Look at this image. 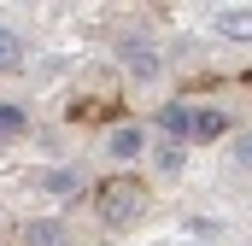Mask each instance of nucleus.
Wrapping results in <instances>:
<instances>
[{"label": "nucleus", "mask_w": 252, "mask_h": 246, "mask_svg": "<svg viewBox=\"0 0 252 246\" xmlns=\"http://www.w3.org/2000/svg\"><path fill=\"white\" fill-rule=\"evenodd\" d=\"M141 153H153V129H147V123H118V129L106 135V158H118V164H135Z\"/></svg>", "instance_id": "7ed1b4c3"}, {"label": "nucleus", "mask_w": 252, "mask_h": 246, "mask_svg": "<svg viewBox=\"0 0 252 246\" xmlns=\"http://www.w3.org/2000/svg\"><path fill=\"white\" fill-rule=\"evenodd\" d=\"M35 187H41V193H53V199H76V193H82V176H76L70 164H53V170H41V176H35Z\"/></svg>", "instance_id": "0eeeda50"}, {"label": "nucleus", "mask_w": 252, "mask_h": 246, "mask_svg": "<svg viewBox=\"0 0 252 246\" xmlns=\"http://www.w3.org/2000/svg\"><path fill=\"white\" fill-rule=\"evenodd\" d=\"M94 217H100L106 229H129V223L141 217V182H106L94 193Z\"/></svg>", "instance_id": "f257e3e1"}, {"label": "nucleus", "mask_w": 252, "mask_h": 246, "mask_svg": "<svg viewBox=\"0 0 252 246\" xmlns=\"http://www.w3.org/2000/svg\"><path fill=\"white\" fill-rule=\"evenodd\" d=\"M211 30H217L223 41H252V6H223V12L211 18Z\"/></svg>", "instance_id": "423d86ee"}, {"label": "nucleus", "mask_w": 252, "mask_h": 246, "mask_svg": "<svg viewBox=\"0 0 252 246\" xmlns=\"http://www.w3.org/2000/svg\"><path fill=\"white\" fill-rule=\"evenodd\" d=\"M229 153H235V170H252V129L235 135V147H229Z\"/></svg>", "instance_id": "f8f14e48"}, {"label": "nucleus", "mask_w": 252, "mask_h": 246, "mask_svg": "<svg viewBox=\"0 0 252 246\" xmlns=\"http://www.w3.org/2000/svg\"><path fill=\"white\" fill-rule=\"evenodd\" d=\"M24 246H70V223L64 217H30L24 223Z\"/></svg>", "instance_id": "39448f33"}, {"label": "nucleus", "mask_w": 252, "mask_h": 246, "mask_svg": "<svg viewBox=\"0 0 252 246\" xmlns=\"http://www.w3.org/2000/svg\"><path fill=\"white\" fill-rule=\"evenodd\" d=\"M193 112H199V106H182V100H164V106H158V129H164V141L188 147V141H193Z\"/></svg>", "instance_id": "20e7f679"}, {"label": "nucleus", "mask_w": 252, "mask_h": 246, "mask_svg": "<svg viewBox=\"0 0 252 246\" xmlns=\"http://www.w3.org/2000/svg\"><path fill=\"white\" fill-rule=\"evenodd\" d=\"M118 64H124L135 82H158V76H164V59H158V47H153L147 35H124V41H118Z\"/></svg>", "instance_id": "f03ea898"}, {"label": "nucleus", "mask_w": 252, "mask_h": 246, "mask_svg": "<svg viewBox=\"0 0 252 246\" xmlns=\"http://www.w3.org/2000/svg\"><path fill=\"white\" fill-rule=\"evenodd\" d=\"M24 129H30V112L12 106V100H0V141H18Z\"/></svg>", "instance_id": "9d476101"}, {"label": "nucleus", "mask_w": 252, "mask_h": 246, "mask_svg": "<svg viewBox=\"0 0 252 246\" xmlns=\"http://www.w3.org/2000/svg\"><path fill=\"white\" fill-rule=\"evenodd\" d=\"M223 135H229V112H217V106H199L193 112V147H211Z\"/></svg>", "instance_id": "6e6552de"}, {"label": "nucleus", "mask_w": 252, "mask_h": 246, "mask_svg": "<svg viewBox=\"0 0 252 246\" xmlns=\"http://www.w3.org/2000/svg\"><path fill=\"white\" fill-rule=\"evenodd\" d=\"M153 164H158L164 176H176V170H182V147H176V141H164V147H153Z\"/></svg>", "instance_id": "9b49d317"}, {"label": "nucleus", "mask_w": 252, "mask_h": 246, "mask_svg": "<svg viewBox=\"0 0 252 246\" xmlns=\"http://www.w3.org/2000/svg\"><path fill=\"white\" fill-rule=\"evenodd\" d=\"M24 64V35L12 24H0V70H18Z\"/></svg>", "instance_id": "1a4fd4ad"}, {"label": "nucleus", "mask_w": 252, "mask_h": 246, "mask_svg": "<svg viewBox=\"0 0 252 246\" xmlns=\"http://www.w3.org/2000/svg\"><path fill=\"white\" fill-rule=\"evenodd\" d=\"M188 235H199V241H217V235H223V223H217V217H188Z\"/></svg>", "instance_id": "ddd939ff"}]
</instances>
